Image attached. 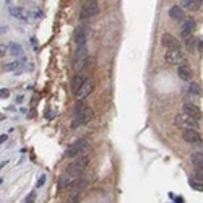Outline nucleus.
<instances>
[{
  "mask_svg": "<svg viewBox=\"0 0 203 203\" xmlns=\"http://www.w3.org/2000/svg\"><path fill=\"white\" fill-rule=\"evenodd\" d=\"M8 96H10V91H8L7 88H2V90H0V99H7Z\"/></svg>",
  "mask_w": 203,
  "mask_h": 203,
  "instance_id": "obj_24",
  "label": "nucleus"
},
{
  "mask_svg": "<svg viewBox=\"0 0 203 203\" xmlns=\"http://www.w3.org/2000/svg\"><path fill=\"white\" fill-rule=\"evenodd\" d=\"M3 166H5V162H0V169H2Z\"/></svg>",
  "mask_w": 203,
  "mask_h": 203,
  "instance_id": "obj_31",
  "label": "nucleus"
},
{
  "mask_svg": "<svg viewBox=\"0 0 203 203\" xmlns=\"http://www.w3.org/2000/svg\"><path fill=\"white\" fill-rule=\"evenodd\" d=\"M93 90H94V80H93V78H86L85 83L81 85V88L75 93L76 101H85V99L93 93Z\"/></svg>",
  "mask_w": 203,
  "mask_h": 203,
  "instance_id": "obj_8",
  "label": "nucleus"
},
{
  "mask_svg": "<svg viewBox=\"0 0 203 203\" xmlns=\"http://www.w3.org/2000/svg\"><path fill=\"white\" fill-rule=\"evenodd\" d=\"M189 93L193 94V96H201V86L197 81H192L190 86H189Z\"/></svg>",
  "mask_w": 203,
  "mask_h": 203,
  "instance_id": "obj_22",
  "label": "nucleus"
},
{
  "mask_svg": "<svg viewBox=\"0 0 203 203\" xmlns=\"http://www.w3.org/2000/svg\"><path fill=\"white\" fill-rule=\"evenodd\" d=\"M99 13V3L94 2V0H86V2H83L81 5V10H80V16L83 18H93Z\"/></svg>",
  "mask_w": 203,
  "mask_h": 203,
  "instance_id": "obj_5",
  "label": "nucleus"
},
{
  "mask_svg": "<svg viewBox=\"0 0 203 203\" xmlns=\"http://www.w3.org/2000/svg\"><path fill=\"white\" fill-rule=\"evenodd\" d=\"M177 75H179V78L182 81H190L192 80V70H190V67L189 65H179V69H177Z\"/></svg>",
  "mask_w": 203,
  "mask_h": 203,
  "instance_id": "obj_14",
  "label": "nucleus"
},
{
  "mask_svg": "<svg viewBox=\"0 0 203 203\" xmlns=\"http://www.w3.org/2000/svg\"><path fill=\"white\" fill-rule=\"evenodd\" d=\"M161 44L166 47V49H180V42L169 33H164L161 36Z\"/></svg>",
  "mask_w": 203,
  "mask_h": 203,
  "instance_id": "obj_10",
  "label": "nucleus"
},
{
  "mask_svg": "<svg viewBox=\"0 0 203 203\" xmlns=\"http://www.w3.org/2000/svg\"><path fill=\"white\" fill-rule=\"evenodd\" d=\"M189 184H190V187H192V189H195V190H200V192H203V182H201V180H197V179H190V180H189Z\"/></svg>",
  "mask_w": 203,
  "mask_h": 203,
  "instance_id": "obj_23",
  "label": "nucleus"
},
{
  "mask_svg": "<svg viewBox=\"0 0 203 203\" xmlns=\"http://www.w3.org/2000/svg\"><path fill=\"white\" fill-rule=\"evenodd\" d=\"M88 156H76L69 166H67V171L65 174H69V176H73V177H78L81 176V172L85 171V167L88 166Z\"/></svg>",
  "mask_w": 203,
  "mask_h": 203,
  "instance_id": "obj_2",
  "label": "nucleus"
},
{
  "mask_svg": "<svg viewBox=\"0 0 203 203\" xmlns=\"http://www.w3.org/2000/svg\"><path fill=\"white\" fill-rule=\"evenodd\" d=\"M7 49H8V47L5 44H0V57H3L7 54Z\"/></svg>",
  "mask_w": 203,
  "mask_h": 203,
  "instance_id": "obj_26",
  "label": "nucleus"
},
{
  "mask_svg": "<svg viewBox=\"0 0 203 203\" xmlns=\"http://www.w3.org/2000/svg\"><path fill=\"white\" fill-rule=\"evenodd\" d=\"M88 62V49L86 47H80V49H76L73 59H72V69L75 72H80L85 63Z\"/></svg>",
  "mask_w": 203,
  "mask_h": 203,
  "instance_id": "obj_4",
  "label": "nucleus"
},
{
  "mask_svg": "<svg viewBox=\"0 0 203 203\" xmlns=\"http://www.w3.org/2000/svg\"><path fill=\"white\" fill-rule=\"evenodd\" d=\"M192 164L195 166V169H203V151L192 154Z\"/></svg>",
  "mask_w": 203,
  "mask_h": 203,
  "instance_id": "obj_18",
  "label": "nucleus"
},
{
  "mask_svg": "<svg viewBox=\"0 0 203 203\" xmlns=\"http://www.w3.org/2000/svg\"><path fill=\"white\" fill-rule=\"evenodd\" d=\"M91 30L86 26H81L78 30L75 31V44H76V49H80V47H86V42L91 39Z\"/></svg>",
  "mask_w": 203,
  "mask_h": 203,
  "instance_id": "obj_7",
  "label": "nucleus"
},
{
  "mask_svg": "<svg viewBox=\"0 0 203 203\" xmlns=\"http://www.w3.org/2000/svg\"><path fill=\"white\" fill-rule=\"evenodd\" d=\"M7 135H0V143H3V141H7Z\"/></svg>",
  "mask_w": 203,
  "mask_h": 203,
  "instance_id": "obj_29",
  "label": "nucleus"
},
{
  "mask_svg": "<svg viewBox=\"0 0 203 203\" xmlns=\"http://www.w3.org/2000/svg\"><path fill=\"white\" fill-rule=\"evenodd\" d=\"M169 16L172 18V20H176V21L184 20V10H182L179 5H172L169 8Z\"/></svg>",
  "mask_w": 203,
  "mask_h": 203,
  "instance_id": "obj_16",
  "label": "nucleus"
},
{
  "mask_svg": "<svg viewBox=\"0 0 203 203\" xmlns=\"http://www.w3.org/2000/svg\"><path fill=\"white\" fill-rule=\"evenodd\" d=\"M10 13H12L13 18H16V20H20V21H26L28 18H30V13L21 7H10Z\"/></svg>",
  "mask_w": 203,
  "mask_h": 203,
  "instance_id": "obj_13",
  "label": "nucleus"
},
{
  "mask_svg": "<svg viewBox=\"0 0 203 203\" xmlns=\"http://www.w3.org/2000/svg\"><path fill=\"white\" fill-rule=\"evenodd\" d=\"M195 177H197V180L203 182V169H195Z\"/></svg>",
  "mask_w": 203,
  "mask_h": 203,
  "instance_id": "obj_25",
  "label": "nucleus"
},
{
  "mask_svg": "<svg viewBox=\"0 0 203 203\" xmlns=\"http://www.w3.org/2000/svg\"><path fill=\"white\" fill-rule=\"evenodd\" d=\"M23 63H25V59H21V60H15V62H10V63H5L3 70H5V72H13L15 69H18V67H21Z\"/></svg>",
  "mask_w": 203,
  "mask_h": 203,
  "instance_id": "obj_21",
  "label": "nucleus"
},
{
  "mask_svg": "<svg viewBox=\"0 0 203 203\" xmlns=\"http://www.w3.org/2000/svg\"><path fill=\"white\" fill-rule=\"evenodd\" d=\"M33 15H34V18H41L42 16V12H37L36 10V12H33Z\"/></svg>",
  "mask_w": 203,
  "mask_h": 203,
  "instance_id": "obj_28",
  "label": "nucleus"
},
{
  "mask_svg": "<svg viewBox=\"0 0 203 203\" xmlns=\"http://www.w3.org/2000/svg\"><path fill=\"white\" fill-rule=\"evenodd\" d=\"M182 138L185 140L187 143H192V145H195V143H201V137H200V133H198V132H195V130L184 132V133H182Z\"/></svg>",
  "mask_w": 203,
  "mask_h": 203,
  "instance_id": "obj_15",
  "label": "nucleus"
},
{
  "mask_svg": "<svg viewBox=\"0 0 203 203\" xmlns=\"http://www.w3.org/2000/svg\"><path fill=\"white\" fill-rule=\"evenodd\" d=\"M193 30H195V20L187 18V20L182 21V26H180V34H182V37H189Z\"/></svg>",
  "mask_w": 203,
  "mask_h": 203,
  "instance_id": "obj_12",
  "label": "nucleus"
},
{
  "mask_svg": "<svg viewBox=\"0 0 203 203\" xmlns=\"http://www.w3.org/2000/svg\"><path fill=\"white\" fill-rule=\"evenodd\" d=\"M182 111H184V114L190 115V117H193L195 120H200L201 119V112L198 109V106L192 104V102H185V104H184L182 106Z\"/></svg>",
  "mask_w": 203,
  "mask_h": 203,
  "instance_id": "obj_11",
  "label": "nucleus"
},
{
  "mask_svg": "<svg viewBox=\"0 0 203 203\" xmlns=\"http://www.w3.org/2000/svg\"><path fill=\"white\" fill-rule=\"evenodd\" d=\"M200 0H182V2H180V8H182V10H184V8H189V10H195V8H198L200 7Z\"/></svg>",
  "mask_w": 203,
  "mask_h": 203,
  "instance_id": "obj_17",
  "label": "nucleus"
},
{
  "mask_svg": "<svg viewBox=\"0 0 203 203\" xmlns=\"http://www.w3.org/2000/svg\"><path fill=\"white\" fill-rule=\"evenodd\" d=\"M0 33H5V26H2V28H0Z\"/></svg>",
  "mask_w": 203,
  "mask_h": 203,
  "instance_id": "obj_30",
  "label": "nucleus"
},
{
  "mask_svg": "<svg viewBox=\"0 0 203 203\" xmlns=\"http://www.w3.org/2000/svg\"><path fill=\"white\" fill-rule=\"evenodd\" d=\"M164 60L172 65H180L184 62V54L180 49H167L164 54Z\"/></svg>",
  "mask_w": 203,
  "mask_h": 203,
  "instance_id": "obj_9",
  "label": "nucleus"
},
{
  "mask_svg": "<svg viewBox=\"0 0 203 203\" xmlns=\"http://www.w3.org/2000/svg\"><path fill=\"white\" fill-rule=\"evenodd\" d=\"M44 182H46V176L42 174V176H41L39 179H37V187H42V185H44Z\"/></svg>",
  "mask_w": 203,
  "mask_h": 203,
  "instance_id": "obj_27",
  "label": "nucleus"
},
{
  "mask_svg": "<svg viewBox=\"0 0 203 203\" xmlns=\"http://www.w3.org/2000/svg\"><path fill=\"white\" fill-rule=\"evenodd\" d=\"M88 145H90V140H88V138H81V140H78V141H75L73 145H70V146L67 148L65 156H67V158H76L81 151H85L86 148H88Z\"/></svg>",
  "mask_w": 203,
  "mask_h": 203,
  "instance_id": "obj_6",
  "label": "nucleus"
},
{
  "mask_svg": "<svg viewBox=\"0 0 203 203\" xmlns=\"http://www.w3.org/2000/svg\"><path fill=\"white\" fill-rule=\"evenodd\" d=\"M8 49H10L12 55H15V57H21L23 55V49H21V46L18 42H10L8 44Z\"/></svg>",
  "mask_w": 203,
  "mask_h": 203,
  "instance_id": "obj_20",
  "label": "nucleus"
},
{
  "mask_svg": "<svg viewBox=\"0 0 203 203\" xmlns=\"http://www.w3.org/2000/svg\"><path fill=\"white\" fill-rule=\"evenodd\" d=\"M85 76H81V75H76V76H73V80H72V90H73V93H76L80 88H81V85L85 83Z\"/></svg>",
  "mask_w": 203,
  "mask_h": 203,
  "instance_id": "obj_19",
  "label": "nucleus"
},
{
  "mask_svg": "<svg viewBox=\"0 0 203 203\" xmlns=\"http://www.w3.org/2000/svg\"><path fill=\"white\" fill-rule=\"evenodd\" d=\"M174 122H176V125L180 130H184V132H190V130L198 132V120H195L193 117H190V115L184 114V112L177 114L176 119H174Z\"/></svg>",
  "mask_w": 203,
  "mask_h": 203,
  "instance_id": "obj_3",
  "label": "nucleus"
},
{
  "mask_svg": "<svg viewBox=\"0 0 203 203\" xmlns=\"http://www.w3.org/2000/svg\"><path fill=\"white\" fill-rule=\"evenodd\" d=\"M93 119V111L90 106L86 104H78L75 107V114H73V122H72V127H81V125L88 123L90 120Z\"/></svg>",
  "mask_w": 203,
  "mask_h": 203,
  "instance_id": "obj_1",
  "label": "nucleus"
}]
</instances>
